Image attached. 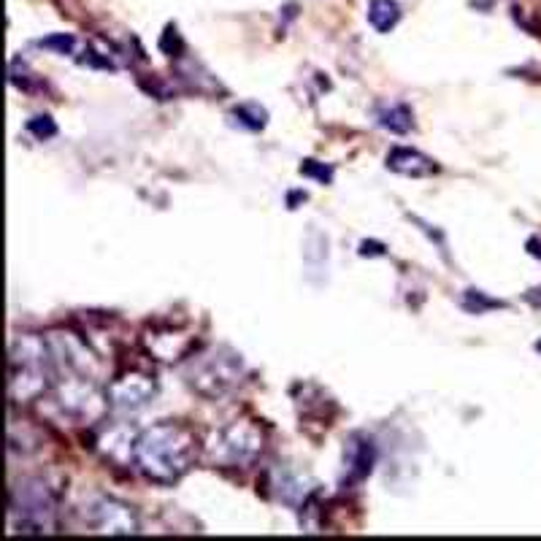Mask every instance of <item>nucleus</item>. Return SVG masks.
<instances>
[{
    "mask_svg": "<svg viewBox=\"0 0 541 541\" xmlns=\"http://www.w3.org/2000/svg\"><path fill=\"white\" fill-rule=\"evenodd\" d=\"M241 374H244V363H241L239 355L233 349L222 347L203 355L201 360H195L187 376H190V385H193L195 393L206 395V398H222L239 385Z\"/></svg>",
    "mask_w": 541,
    "mask_h": 541,
    "instance_id": "obj_4",
    "label": "nucleus"
},
{
    "mask_svg": "<svg viewBox=\"0 0 541 541\" xmlns=\"http://www.w3.org/2000/svg\"><path fill=\"white\" fill-rule=\"evenodd\" d=\"M28 133H33L36 138L46 141V138L57 136V125L52 122V117H33L28 122Z\"/></svg>",
    "mask_w": 541,
    "mask_h": 541,
    "instance_id": "obj_15",
    "label": "nucleus"
},
{
    "mask_svg": "<svg viewBox=\"0 0 541 541\" xmlns=\"http://www.w3.org/2000/svg\"><path fill=\"white\" fill-rule=\"evenodd\" d=\"M57 366L49 341L38 336H22L11 349L9 393L14 404H30L55 385Z\"/></svg>",
    "mask_w": 541,
    "mask_h": 541,
    "instance_id": "obj_2",
    "label": "nucleus"
},
{
    "mask_svg": "<svg viewBox=\"0 0 541 541\" xmlns=\"http://www.w3.org/2000/svg\"><path fill=\"white\" fill-rule=\"evenodd\" d=\"M38 44L44 46V49H57L60 55H71L74 52V36H65V33H60V36H49V38H41Z\"/></svg>",
    "mask_w": 541,
    "mask_h": 541,
    "instance_id": "obj_16",
    "label": "nucleus"
},
{
    "mask_svg": "<svg viewBox=\"0 0 541 541\" xmlns=\"http://www.w3.org/2000/svg\"><path fill=\"white\" fill-rule=\"evenodd\" d=\"M376 460L374 444L366 439H355L349 444V455H347V466H349V479L352 482H360L371 474Z\"/></svg>",
    "mask_w": 541,
    "mask_h": 541,
    "instance_id": "obj_10",
    "label": "nucleus"
},
{
    "mask_svg": "<svg viewBox=\"0 0 541 541\" xmlns=\"http://www.w3.org/2000/svg\"><path fill=\"white\" fill-rule=\"evenodd\" d=\"M11 528L17 533H55L57 496L44 479H22L11 487Z\"/></svg>",
    "mask_w": 541,
    "mask_h": 541,
    "instance_id": "obj_3",
    "label": "nucleus"
},
{
    "mask_svg": "<svg viewBox=\"0 0 541 541\" xmlns=\"http://www.w3.org/2000/svg\"><path fill=\"white\" fill-rule=\"evenodd\" d=\"M233 117L249 130H260L266 125V111L255 106V103H247V106H239V109L233 111Z\"/></svg>",
    "mask_w": 541,
    "mask_h": 541,
    "instance_id": "obj_14",
    "label": "nucleus"
},
{
    "mask_svg": "<svg viewBox=\"0 0 541 541\" xmlns=\"http://www.w3.org/2000/svg\"><path fill=\"white\" fill-rule=\"evenodd\" d=\"M387 168L395 171V174L414 176V179L436 174V163H433L431 157L422 155V152H417V149H406V147L393 149V152L387 155Z\"/></svg>",
    "mask_w": 541,
    "mask_h": 541,
    "instance_id": "obj_9",
    "label": "nucleus"
},
{
    "mask_svg": "<svg viewBox=\"0 0 541 541\" xmlns=\"http://www.w3.org/2000/svg\"><path fill=\"white\" fill-rule=\"evenodd\" d=\"M398 19H401V6L395 0H371L368 3V22L379 33H387L390 28H395Z\"/></svg>",
    "mask_w": 541,
    "mask_h": 541,
    "instance_id": "obj_11",
    "label": "nucleus"
},
{
    "mask_svg": "<svg viewBox=\"0 0 541 541\" xmlns=\"http://www.w3.org/2000/svg\"><path fill=\"white\" fill-rule=\"evenodd\" d=\"M301 174L314 176V179H320V182H331V179H333L331 168L320 166V163H314V160H306V163H303Z\"/></svg>",
    "mask_w": 541,
    "mask_h": 541,
    "instance_id": "obj_18",
    "label": "nucleus"
},
{
    "mask_svg": "<svg viewBox=\"0 0 541 541\" xmlns=\"http://www.w3.org/2000/svg\"><path fill=\"white\" fill-rule=\"evenodd\" d=\"M263 450V436L249 422H230L211 433L206 455L214 466H247Z\"/></svg>",
    "mask_w": 541,
    "mask_h": 541,
    "instance_id": "obj_6",
    "label": "nucleus"
},
{
    "mask_svg": "<svg viewBox=\"0 0 541 541\" xmlns=\"http://www.w3.org/2000/svg\"><path fill=\"white\" fill-rule=\"evenodd\" d=\"M360 255H385V249L379 247V244H368V241H363V244H360Z\"/></svg>",
    "mask_w": 541,
    "mask_h": 541,
    "instance_id": "obj_19",
    "label": "nucleus"
},
{
    "mask_svg": "<svg viewBox=\"0 0 541 541\" xmlns=\"http://www.w3.org/2000/svg\"><path fill=\"white\" fill-rule=\"evenodd\" d=\"M87 523L98 533L111 536H133L138 533V517L128 504H120L114 498H95L87 506Z\"/></svg>",
    "mask_w": 541,
    "mask_h": 541,
    "instance_id": "obj_8",
    "label": "nucleus"
},
{
    "mask_svg": "<svg viewBox=\"0 0 541 541\" xmlns=\"http://www.w3.org/2000/svg\"><path fill=\"white\" fill-rule=\"evenodd\" d=\"M379 125L390 133H409L412 130V111L404 103H393L379 111Z\"/></svg>",
    "mask_w": 541,
    "mask_h": 541,
    "instance_id": "obj_12",
    "label": "nucleus"
},
{
    "mask_svg": "<svg viewBox=\"0 0 541 541\" xmlns=\"http://www.w3.org/2000/svg\"><path fill=\"white\" fill-rule=\"evenodd\" d=\"M55 401L68 417H74L76 422H87V425L103 420V414L111 406L109 395L98 390L95 379L82 374H68V379L57 376Z\"/></svg>",
    "mask_w": 541,
    "mask_h": 541,
    "instance_id": "obj_5",
    "label": "nucleus"
},
{
    "mask_svg": "<svg viewBox=\"0 0 541 541\" xmlns=\"http://www.w3.org/2000/svg\"><path fill=\"white\" fill-rule=\"evenodd\" d=\"M198 439L182 422H157L152 428L136 436L133 463L157 485H174L195 463Z\"/></svg>",
    "mask_w": 541,
    "mask_h": 541,
    "instance_id": "obj_1",
    "label": "nucleus"
},
{
    "mask_svg": "<svg viewBox=\"0 0 541 541\" xmlns=\"http://www.w3.org/2000/svg\"><path fill=\"white\" fill-rule=\"evenodd\" d=\"M463 306H466L468 312H485V309H493V306H501L498 301H487L485 295L477 293V290H468L466 301H463Z\"/></svg>",
    "mask_w": 541,
    "mask_h": 541,
    "instance_id": "obj_17",
    "label": "nucleus"
},
{
    "mask_svg": "<svg viewBox=\"0 0 541 541\" xmlns=\"http://www.w3.org/2000/svg\"><path fill=\"white\" fill-rule=\"evenodd\" d=\"M539 349H541V341H539Z\"/></svg>",
    "mask_w": 541,
    "mask_h": 541,
    "instance_id": "obj_20",
    "label": "nucleus"
},
{
    "mask_svg": "<svg viewBox=\"0 0 541 541\" xmlns=\"http://www.w3.org/2000/svg\"><path fill=\"white\" fill-rule=\"evenodd\" d=\"M276 487H279V498L290 506H298L309 496V487H306V479L301 474H279Z\"/></svg>",
    "mask_w": 541,
    "mask_h": 541,
    "instance_id": "obj_13",
    "label": "nucleus"
},
{
    "mask_svg": "<svg viewBox=\"0 0 541 541\" xmlns=\"http://www.w3.org/2000/svg\"><path fill=\"white\" fill-rule=\"evenodd\" d=\"M155 393V376L144 374V371H128V374L117 376L106 390L111 409H117V412H138L155 398Z\"/></svg>",
    "mask_w": 541,
    "mask_h": 541,
    "instance_id": "obj_7",
    "label": "nucleus"
}]
</instances>
